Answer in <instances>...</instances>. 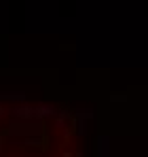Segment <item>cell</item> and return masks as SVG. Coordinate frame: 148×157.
<instances>
[{
    "instance_id": "1",
    "label": "cell",
    "mask_w": 148,
    "mask_h": 157,
    "mask_svg": "<svg viewBox=\"0 0 148 157\" xmlns=\"http://www.w3.org/2000/svg\"><path fill=\"white\" fill-rule=\"evenodd\" d=\"M13 115H17V117H21V119H30V117H36V115H34V108H30V106H21V108H15V110H13Z\"/></svg>"
}]
</instances>
